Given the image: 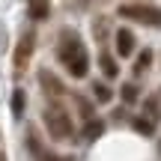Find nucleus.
I'll return each mask as SVG.
<instances>
[{"instance_id": "nucleus-1", "label": "nucleus", "mask_w": 161, "mask_h": 161, "mask_svg": "<svg viewBox=\"0 0 161 161\" xmlns=\"http://www.w3.org/2000/svg\"><path fill=\"white\" fill-rule=\"evenodd\" d=\"M57 60L66 66L72 78H86L90 72V54H86V45L78 39V33H63L57 45Z\"/></svg>"}, {"instance_id": "nucleus-2", "label": "nucleus", "mask_w": 161, "mask_h": 161, "mask_svg": "<svg viewBox=\"0 0 161 161\" xmlns=\"http://www.w3.org/2000/svg\"><path fill=\"white\" fill-rule=\"evenodd\" d=\"M42 119H45V128H48V134H51L54 140H66V137L75 134V122H72L69 110L57 108V104H51V108L42 114Z\"/></svg>"}, {"instance_id": "nucleus-3", "label": "nucleus", "mask_w": 161, "mask_h": 161, "mask_svg": "<svg viewBox=\"0 0 161 161\" xmlns=\"http://www.w3.org/2000/svg\"><path fill=\"white\" fill-rule=\"evenodd\" d=\"M119 15L128 18V21H140V24H146V27H158L161 30V9H158V6L125 3V6H119Z\"/></svg>"}, {"instance_id": "nucleus-4", "label": "nucleus", "mask_w": 161, "mask_h": 161, "mask_svg": "<svg viewBox=\"0 0 161 161\" xmlns=\"http://www.w3.org/2000/svg\"><path fill=\"white\" fill-rule=\"evenodd\" d=\"M33 48H36V33H33V30H27V33L21 36V42H18V48H15V69H24V66L30 63Z\"/></svg>"}, {"instance_id": "nucleus-5", "label": "nucleus", "mask_w": 161, "mask_h": 161, "mask_svg": "<svg viewBox=\"0 0 161 161\" xmlns=\"http://www.w3.org/2000/svg\"><path fill=\"white\" fill-rule=\"evenodd\" d=\"M116 54L119 57H131L134 54V33L131 30H125V27L116 30Z\"/></svg>"}, {"instance_id": "nucleus-6", "label": "nucleus", "mask_w": 161, "mask_h": 161, "mask_svg": "<svg viewBox=\"0 0 161 161\" xmlns=\"http://www.w3.org/2000/svg\"><path fill=\"white\" fill-rule=\"evenodd\" d=\"M39 84H42V90H45L51 98H60V96L66 92V90H63V84H60V78H54L51 72H45V69L39 72Z\"/></svg>"}, {"instance_id": "nucleus-7", "label": "nucleus", "mask_w": 161, "mask_h": 161, "mask_svg": "<svg viewBox=\"0 0 161 161\" xmlns=\"http://www.w3.org/2000/svg\"><path fill=\"white\" fill-rule=\"evenodd\" d=\"M27 15L33 21H45L51 15V0H27Z\"/></svg>"}, {"instance_id": "nucleus-8", "label": "nucleus", "mask_w": 161, "mask_h": 161, "mask_svg": "<svg viewBox=\"0 0 161 161\" xmlns=\"http://www.w3.org/2000/svg\"><path fill=\"white\" fill-rule=\"evenodd\" d=\"M98 66H102V72H104V78H116V75H119V63H116V60L110 57L108 51H104L102 57H98Z\"/></svg>"}, {"instance_id": "nucleus-9", "label": "nucleus", "mask_w": 161, "mask_h": 161, "mask_svg": "<svg viewBox=\"0 0 161 161\" xmlns=\"http://www.w3.org/2000/svg\"><path fill=\"white\" fill-rule=\"evenodd\" d=\"M30 149H33L36 161H72V158H63V155H54V152H48V149H39L36 137H30Z\"/></svg>"}, {"instance_id": "nucleus-10", "label": "nucleus", "mask_w": 161, "mask_h": 161, "mask_svg": "<svg viewBox=\"0 0 161 161\" xmlns=\"http://www.w3.org/2000/svg\"><path fill=\"white\" fill-rule=\"evenodd\" d=\"M92 96H96V102L108 104L110 98H114V92H110V86H108V84H102V80H92Z\"/></svg>"}, {"instance_id": "nucleus-11", "label": "nucleus", "mask_w": 161, "mask_h": 161, "mask_svg": "<svg viewBox=\"0 0 161 161\" xmlns=\"http://www.w3.org/2000/svg\"><path fill=\"white\" fill-rule=\"evenodd\" d=\"M102 131H104V122L102 119H90L84 125V137L86 140H98V137H102Z\"/></svg>"}, {"instance_id": "nucleus-12", "label": "nucleus", "mask_w": 161, "mask_h": 161, "mask_svg": "<svg viewBox=\"0 0 161 161\" xmlns=\"http://www.w3.org/2000/svg\"><path fill=\"white\" fill-rule=\"evenodd\" d=\"M131 125H134V131H137V134H143V137H152V134H155V125H152L149 119H143V116H137Z\"/></svg>"}, {"instance_id": "nucleus-13", "label": "nucleus", "mask_w": 161, "mask_h": 161, "mask_svg": "<svg viewBox=\"0 0 161 161\" xmlns=\"http://www.w3.org/2000/svg\"><path fill=\"white\" fill-rule=\"evenodd\" d=\"M137 98H140L137 86H134V84H122V102H125V104H134Z\"/></svg>"}, {"instance_id": "nucleus-14", "label": "nucleus", "mask_w": 161, "mask_h": 161, "mask_svg": "<svg viewBox=\"0 0 161 161\" xmlns=\"http://www.w3.org/2000/svg\"><path fill=\"white\" fill-rule=\"evenodd\" d=\"M149 63H152V51H146V48H143L140 57H137V63H134V72H137V75H140V72H146V69H149Z\"/></svg>"}, {"instance_id": "nucleus-15", "label": "nucleus", "mask_w": 161, "mask_h": 161, "mask_svg": "<svg viewBox=\"0 0 161 161\" xmlns=\"http://www.w3.org/2000/svg\"><path fill=\"white\" fill-rule=\"evenodd\" d=\"M9 104H12V114L21 116V114H24V92L15 90V92H12V102H9Z\"/></svg>"}, {"instance_id": "nucleus-16", "label": "nucleus", "mask_w": 161, "mask_h": 161, "mask_svg": "<svg viewBox=\"0 0 161 161\" xmlns=\"http://www.w3.org/2000/svg\"><path fill=\"white\" fill-rule=\"evenodd\" d=\"M143 104H146V114H149L152 119H158V116H161V110H158V98H155V96H152V98H146Z\"/></svg>"}, {"instance_id": "nucleus-17", "label": "nucleus", "mask_w": 161, "mask_h": 161, "mask_svg": "<svg viewBox=\"0 0 161 161\" xmlns=\"http://www.w3.org/2000/svg\"><path fill=\"white\" fill-rule=\"evenodd\" d=\"M78 102V108H80V114L86 116V119H90V114H92V108H90V102H86V98H75Z\"/></svg>"}, {"instance_id": "nucleus-18", "label": "nucleus", "mask_w": 161, "mask_h": 161, "mask_svg": "<svg viewBox=\"0 0 161 161\" xmlns=\"http://www.w3.org/2000/svg\"><path fill=\"white\" fill-rule=\"evenodd\" d=\"M0 161H6V155H3V152H0Z\"/></svg>"}]
</instances>
